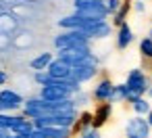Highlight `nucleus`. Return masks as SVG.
Here are the masks:
<instances>
[{"instance_id": "nucleus-26", "label": "nucleus", "mask_w": 152, "mask_h": 138, "mask_svg": "<svg viewBox=\"0 0 152 138\" xmlns=\"http://www.w3.org/2000/svg\"><path fill=\"white\" fill-rule=\"evenodd\" d=\"M148 96H152V88H148Z\"/></svg>"}, {"instance_id": "nucleus-27", "label": "nucleus", "mask_w": 152, "mask_h": 138, "mask_svg": "<svg viewBox=\"0 0 152 138\" xmlns=\"http://www.w3.org/2000/svg\"><path fill=\"white\" fill-rule=\"evenodd\" d=\"M148 38H152V30H150V34H148Z\"/></svg>"}, {"instance_id": "nucleus-18", "label": "nucleus", "mask_w": 152, "mask_h": 138, "mask_svg": "<svg viewBox=\"0 0 152 138\" xmlns=\"http://www.w3.org/2000/svg\"><path fill=\"white\" fill-rule=\"evenodd\" d=\"M127 86L125 84H115V92H113V103H121L127 100Z\"/></svg>"}, {"instance_id": "nucleus-20", "label": "nucleus", "mask_w": 152, "mask_h": 138, "mask_svg": "<svg viewBox=\"0 0 152 138\" xmlns=\"http://www.w3.org/2000/svg\"><path fill=\"white\" fill-rule=\"evenodd\" d=\"M77 138H102V136H100V132H98L96 128H90V130H86V132L77 134Z\"/></svg>"}, {"instance_id": "nucleus-24", "label": "nucleus", "mask_w": 152, "mask_h": 138, "mask_svg": "<svg viewBox=\"0 0 152 138\" xmlns=\"http://www.w3.org/2000/svg\"><path fill=\"white\" fill-rule=\"evenodd\" d=\"M13 138H29V134H13Z\"/></svg>"}, {"instance_id": "nucleus-2", "label": "nucleus", "mask_w": 152, "mask_h": 138, "mask_svg": "<svg viewBox=\"0 0 152 138\" xmlns=\"http://www.w3.org/2000/svg\"><path fill=\"white\" fill-rule=\"evenodd\" d=\"M54 46L58 50H71V48H90V38L81 30H67L54 38Z\"/></svg>"}, {"instance_id": "nucleus-11", "label": "nucleus", "mask_w": 152, "mask_h": 138, "mask_svg": "<svg viewBox=\"0 0 152 138\" xmlns=\"http://www.w3.org/2000/svg\"><path fill=\"white\" fill-rule=\"evenodd\" d=\"M83 34L88 38H106V36H110V23L108 21H96L90 27H86Z\"/></svg>"}, {"instance_id": "nucleus-12", "label": "nucleus", "mask_w": 152, "mask_h": 138, "mask_svg": "<svg viewBox=\"0 0 152 138\" xmlns=\"http://www.w3.org/2000/svg\"><path fill=\"white\" fill-rule=\"evenodd\" d=\"M131 42H133V32H131V27L127 23H123L119 27V34H117V48L119 50H125Z\"/></svg>"}, {"instance_id": "nucleus-23", "label": "nucleus", "mask_w": 152, "mask_h": 138, "mask_svg": "<svg viewBox=\"0 0 152 138\" xmlns=\"http://www.w3.org/2000/svg\"><path fill=\"white\" fill-rule=\"evenodd\" d=\"M7 80H9V77H7V73H4V71H0V86H2Z\"/></svg>"}, {"instance_id": "nucleus-14", "label": "nucleus", "mask_w": 152, "mask_h": 138, "mask_svg": "<svg viewBox=\"0 0 152 138\" xmlns=\"http://www.w3.org/2000/svg\"><path fill=\"white\" fill-rule=\"evenodd\" d=\"M54 61V57L50 55V52H42V55H38L31 63H29V67L31 69H36V71H44V69H48V65Z\"/></svg>"}, {"instance_id": "nucleus-9", "label": "nucleus", "mask_w": 152, "mask_h": 138, "mask_svg": "<svg viewBox=\"0 0 152 138\" xmlns=\"http://www.w3.org/2000/svg\"><path fill=\"white\" fill-rule=\"evenodd\" d=\"M96 73H98V65H77V67H73L71 80L77 84H83V82H90Z\"/></svg>"}, {"instance_id": "nucleus-17", "label": "nucleus", "mask_w": 152, "mask_h": 138, "mask_svg": "<svg viewBox=\"0 0 152 138\" xmlns=\"http://www.w3.org/2000/svg\"><path fill=\"white\" fill-rule=\"evenodd\" d=\"M140 55L148 61H152V38H142L140 40Z\"/></svg>"}, {"instance_id": "nucleus-7", "label": "nucleus", "mask_w": 152, "mask_h": 138, "mask_svg": "<svg viewBox=\"0 0 152 138\" xmlns=\"http://www.w3.org/2000/svg\"><path fill=\"white\" fill-rule=\"evenodd\" d=\"M113 92H115V84H113L108 77H104V80H100V82L96 84L92 96H94L98 103H113Z\"/></svg>"}, {"instance_id": "nucleus-8", "label": "nucleus", "mask_w": 152, "mask_h": 138, "mask_svg": "<svg viewBox=\"0 0 152 138\" xmlns=\"http://www.w3.org/2000/svg\"><path fill=\"white\" fill-rule=\"evenodd\" d=\"M106 21V19H104ZM92 23H96V19H86V17H79V15H71V17H63V19H58V27H63V30H86V27H90Z\"/></svg>"}, {"instance_id": "nucleus-19", "label": "nucleus", "mask_w": 152, "mask_h": 138, "mask_svg": "<svg viewBox=\"0 0 152 138\" xmlns=\"http://www.w3.org/2000/svg\"><path fill=\"white\" fill-rule=\"evenodd\" d=\"M104 4H106L108 13H110V15H115V13L121 9V0H104Z\"/></svg>"}, {"instance_id": "nucleus-15", "label": "nucleus", "mask_w": 152, "mask_h": 138, "mask_svg": "<svg viewBox=\"0 0 152 138\" xmlns=\"http://www.w3.org/2000/svg\"><path fill=\"white\" fill-rule=\"evenodd\" d=\"M129 9H131V0H123V2H121V9L115 13V19H113V23H115L117 27H121V25L125 23V17H127Z\"/></svg>"}, {"instance_id": "nucleus-6", "label": "nucleus", "mask_w": 152, "mask_h": 138, "mask_svg": "<svg viewBox=\"0 0 152 138\" xmlns=\"http://www.w3.org/2000/svg\"><path fill=\"white\" fill-rule=\"evenodd\" d=\"M54 80H65V82H73L71 80V73H73V67L69 65V63H65L63 59H54L50 65H48V69H46Z\"/></svg>"}, {"instance_id": "nucleus-25", "label": "nucleus", "mask_w": 152, "mask_h": 138, "mask_svg": "<svg viewBox=\"0 0 152 138\" xmlns=\"http://www.w3.org/2000/svg\"><path fill=\"white\" fill-rule=\"evenodd\" d=\"M148 123H150V128H152V109H150V113H148Z\"/></svg>"}, {"instance_id": "nucleus-21", "label": "nucleus", "mask_w": 152, "mask_h": 138, "mask_svg": "<svg viewBox=\"0 0 152 138\" xmlns=\"http://www.w3.org/2000/svg\"><path fill=\"white\" fill-rule=\"evenodd\" d=\"M29 138H46V134H44V130H40V128H36L31 134H29Z\"/></svg>"}, {"instance_id": "nucleus-3", "label": "nucleus", "mask_w": 152, "mask_h": 138, "mask_svg": "<svg viewBox=\"0 0 152 138\" xmlns=\"http://www.w3.org/2000/svg\"><path fill=\"white\" fill-rule=\"evenodd\" d=\"M75 15L86 17V19L104 21L110 13L104 4V0H90V2H75Z\"/></svg>"}, {"instance_id": "nucleus-5", "label": "nucleus", "mask_w": 152, "mask_h": 138, "mask_svg": "<svg viewBox=\"0 0 152 138\" xmlns=\"http://www.w3.org/2000/svg\"><path fill=\"white\" fill-rule=\"evenodd\" d=\"M23 107V98L15 90H0V113H11L15 109Z\"/></svg>"}, {"instance_id": "nucleus-16", "label": "nucleus", "mask_w": 152, "mask_h": 138, "mask_svg": "<svg viewBox=\"0 0 152 138\" xmlns=\"http://www.w3.org/2000/svg\"><path fill=\"white\" fill-rule=\"evenodd\" d=\"M131 107H133L135 115H148V113H150V103H148L144 96H140L137 100H133V103H131Z\"/></svg>"}, {"instance_id": "nucleus-13", "label": "nucleus", "mask_w": 152, "mask_h": 138, "mask_svg": "<svg viewBox=\"0 0 152 138\" xmlns=\"http://www.w3.org/2000/svg\"><path fill=\"white\" fill-rule=\"evenodd\" d=\"M92 123H94V113H88V111H83L79 117H77V121H75V125L71 128L75 134H81V132H86V130H90L92 128Z\"/></svg>"}, {"instance_id": "nucleus-4", "label": "nucleus", "mask_w": 152, "mask_h": 138, "mask_svg": "<svg viewBox=\"0 0 152 138\" xmlns=\"http://www.w3.org/2000/svg\"><path fill=\"white\" fill-rule=\"evenodd\" d=\"M150 123L148 119H144L142 115H135L127 121L125 125V136L127 138H150Z\"/></svg>"}, {"instance_id": "nucleus-10", "label": "nucleus", "mask_w": 152, "mask_h": 138, "mask_svg": "<svg viewBox=\"0 0 152 138\" xmlns=\"http://www.w3.org/2000/svg\"><path fill=\"white\" fill-rule=\"evenodd\" d=\"M110 113H113V103H100L96 107V111H94V123H92V128L100 130L110 119Z\"/></svg>"}, {"instance_id": "nucleus-22", "label": "nucleus", "mask_w": 152, "mask_h": 138, "mask_svg": "<svg viewBox=\"0 0 152 138\" xmlns=\"http://www.w3.org/2000/svg\"><path fill=\"white\" fill-rule=\"evenodd\" d=\"M135 11H140V13L144 11V2H142V0H137V2H135Z\"/></svg>"}, {"instance_id": "nucleus-1", "label": "nucleus", "mask_w": 152, "mask_h": 138, "mask_svg": "<svg viewBox=\"0 0 152 138\" xmlns=\"http://www.w3.org/2000/svg\"><path fill=\"white\" fill-rule=\"evenodd\" d=\"M125 86H127V103H133V100H137L140 96H144L146 92H148V88H150V77L142 71V69H131L129 73H127V82H125Z\"/></svg>"}]
</instances>
